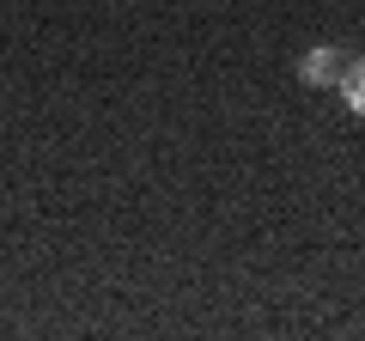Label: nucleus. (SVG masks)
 <instances>
[{
  "label": "nucleus",
  "mask_w": 365,
  "mask_h": 341,
  "mask_svg": "<svg viewBox=\"0 0 365 341\" xmlns=\"http://www.w3.org/2000/svg\"><path fill=\"white\" fill-rule=\"evenodd\" d=\"M341 98H347V110L353 116H365V55H347V67H341Z\"/></svg>",
  "instance_id": "2"
},
{
  "label": "nucleus",
  "mask_w": 365,
  "mask_h": 341,
  "mask_svg": "<svg viewBox=\"0 0 365 341\" xmlns=\"http://www.w3.org/2000/svg\"><path fill=\"white\" fill-rule=\"evenodd\" d=\"M341 67H347V49L323 43V49H311V55L299 61V73H304V86H335V79H341Z\"/></svg>",
  "instance_id": "1"
}]
</instances>
